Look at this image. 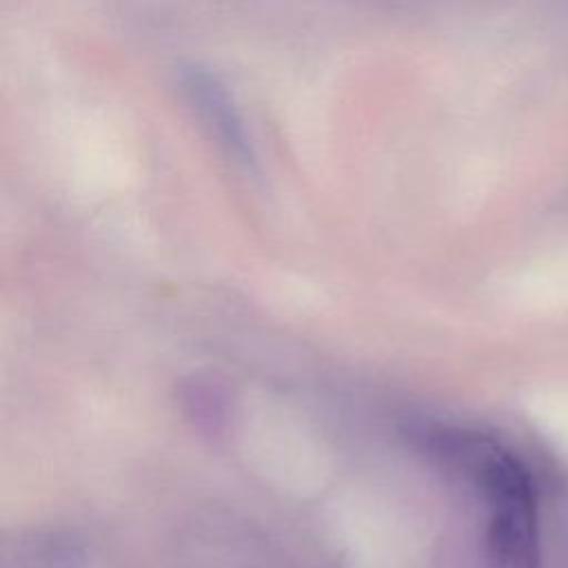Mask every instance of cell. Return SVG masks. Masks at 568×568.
Wrapping results in <instances>:
<instances>
[{
	"label": "cell",
	"instance_id": "3",
	"mask_svg": "<svg viewBox=\"0 0 568 568\" xmlns=\"http://www.w3.org/2000/svg\"><path fill=\"white\" fill-rule=\"evenodd\" d=\"M82 544L64 530H36L4 548L2 568H80Z\"/></svg>",
	"mask_w": 568,
	"mask_h": 568
},
{
	"label": "cell",
	"instance_id": "2",
	"mask_svg": "<svg viewBox=\"0 0 568 568\" xmlns=\"http://www.w3.org/2000/svg\"><path fill=\"white\" fill-rule=\"evenodd\" d=\"M182 89L204 126L211 131V135H215L217 144H222L235 162L248 164L251 142L229 87L209 69L193 64L182 73Z\"/></svg>",
	"mask_w": 568,
	"mask_h": 568
},
{
	"label": "cell",
	"instance_id": "1",
	"mask_svg": "<svg viewBox=\"0 0 568 568\" xmlns=\"http://www.w3.org/2000/svg\"><path fill=\"white\" fill-rule=\"evenodd\" d=\"M470 488L486 508V568H541L537 493L524 462L499 448L475 470Z\"/></svg>",
	"mask_w": 568,
	"mask_h": 568
}]
</instances>
